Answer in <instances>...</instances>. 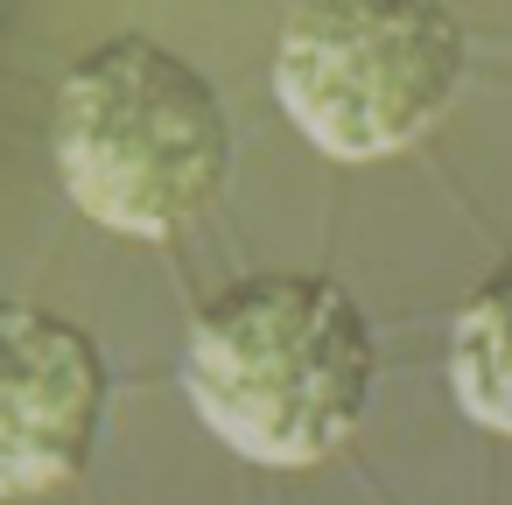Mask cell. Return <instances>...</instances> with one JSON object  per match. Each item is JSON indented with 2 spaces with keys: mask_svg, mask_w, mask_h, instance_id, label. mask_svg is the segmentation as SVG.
Here are the masks:
<instances>
[{
  "mask_svg": "<svg viewBox=\"0 0 512 505\" xmlns=\"http://www.w3.org/2000/svg\"><path fill=\"white\" fill-rule=\"evenodd\" d=\"M463 85L449 0H295L274 43V99L330 162L414 148Z\"/></svg>",
  "mask_w": 512,
  "mask_h": 505,
  "instance_id": "obj_3",
  "label": "cell"
},
{
  "mask_svg": "<svg viewBox=\"0 0 512 505\" xmlns=\"http://www.w3.org/2000/svg\"><path fill=\"white\" fill-rule=\"evenodd\" d=\"M106 421L99 344L29 302H0V498L64 491Z\"/></svg>",
  "mask_w": 512,
  "mask_h": 505,
  "instance_id": "obj_4",
  "label": "cell"
},
{
  "mask_svg": "<svg viewBox=\"0 0 512 505\" xmlns=\"http://www.w3.org/2000/svg\"><path fill=\"white\" fill-rule=\"evenodd\" d=\"M372 379V323L330 274H253L225 288L183 344L197 421L267 470L337 456L365 421Z\"/></svg>",
  "mask_w": 512,
  "mask_h": 505,
  "instance_id": "obj_1",
  "label": "cell"
},
{
  "mask_svg": "<svg viewBox=\"0 0 512 505\" xmlns=\"http://www.w3.org/2000/svg\"><path fill=\"white\" fill-rule=\"evenodd\" d=\"M449 393L477 428L512 435V253L449 323Z\"/></svg>",
  "mask_w": 512,
  "mask_h": 505,
  "instance_id": "obj_5",
  "label": "cell"
},
{
  "mask_svg": "<svg viewBox=\"0 0 512 505\" xmlns=\"http://www.w3.org/2000/svg\"><path fill=\"white\" fill-rule=\"evenodd\" d=\"M50 162L92 225L120 239H176L225 190L232 120L197 64L148 36H113L64 71Z\"/></svg>",
  "mask_w": 512,
  "mask_h": 505,
  "instance_id": "obj_2",
  "label": "cell"
}]
</instances>
